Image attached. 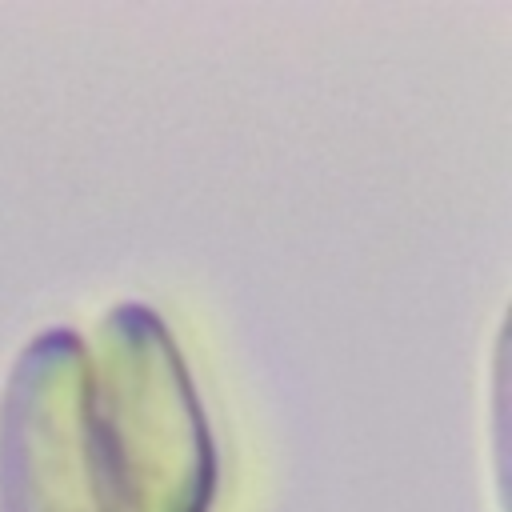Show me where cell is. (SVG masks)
<instances>
[{
    "instance_id": "cell-1",
    "label": "cell",
    "mask_w": 512,
    "mask_h": 512,
    "mask_svg": "<svg viewBox=\"0 0 512 512\" xmlns=\"http://www.w3.org/2000/svg\"><path fill=\"white\" fill-rule=\"evenodd\" d=\"M84 372L72 332L56 328L24 348L0 432L4 512H112Z\"/></svg>"
}]
</instances>
